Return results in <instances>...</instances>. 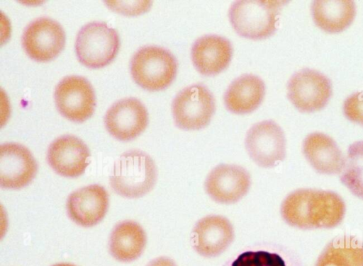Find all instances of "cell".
Wrapping results in <instances>:
<instances>
[{
    "instance_id": "cell-4",
    "label": "cell",
    "mask_w": 363,
    "mask_h": 266,
    "mask_svg": "<svg viewBox=\"0 0 363 266\" xmlns=\"http://www.w3.org/2000/svg\"><path fill=\"white\" fill-rule=\"evenodd\" d=\"M177 71V61L167 49L157 45L140 47L132 57L130 73L142 88L159 91L168 86Z\"/></svg>"
},
{
    "instance_id": "cell-9",
    "label": "cell",
    "mask_w": 363,
    "mask_h": 266,
    "mask_svg": "<svg viewBox=\"0 0 363 266\" xmlns=\"http://www.w3.org/2000/svg\"><path fill=\"white\" fill-rule=\"evenodd\" d=\"M60 113L74 122H84L91 116L96 105L94 88L81 76H67L57 85L54 93Z\"/></svg>"
},
{
    "instance_id": "cell-27",
    "label": "cell",
    "mask_w": 363,
    "mask_h": 266,
    "mask_svg": "<svg viewBox=\"0 0 363 266\" xmlns=\"http://www.w3.org/2000/svg\"><path fill=\"white\" fill-rule=\"evenodd\" d=\"M147 266H177V265L169 258L160 257L150 262Z\"/></svg>"
},
{
    "instance_id": "cell-8",
    "label": "cell",
    "mask_w": 363,
    "mask_h": 266,
    "mask_svg": "<svg viewBox=\"0 0 363 266\" xmlns=\"http://www.w3.org/2000/svg\"><path fill=\"white\" fill-rule=\"evenodd\" d=\"M332 83L322 72L303 68L287 82V96L299 110L312 112L323 108L332 95Z\"/></svg>"
},
{
    "instance_id": "cell-24",
    "label": "cell",
    "mask_w": 363,
    "mask_h": 266,
    "mask_svg": "<svg viewBox=\"0 0 363 266\" xmlns=\"http://www.w3.org/2000/svg\"><path fill=\"white\" fill-rule=\"evenodd\" d=\"M231 266H286L283 258L277 253L264 250L247 251L240 254Z\"/></svg>"
},
{
    "instance_id": "cell-1",
    "label": "cell",
    "mask_w": 363,
    "mask_h": 266,
    "mask_svg": "<svg viewBox=\"0 0 363 266\" xmlns=\"http://www.w3.org/2000/svg\"><path fill=\"white\" fill-rule=\"evenodd\" d=\"M345 214L342 197L333 191L299 189L283 201L281 214L289 225L302 229H330L338 226Z\"/></svg>"
},
{
    "instance_id": "cell-15",
    "label": "cell",
    "mask_w": 363,
    "mask_h": 266,
    "mask_svg": "<svg viewBox=\"0 0 363 266\" xmlns=\"http://www.w3.org/2000/svg\"><path fill=\"white\" fill-rule=\"evenodd\" d=\"M234 239V230L228 219L210 215L199 220L191 236L194 249L204 257H216L221 254Z\"/></svg>"
},
{
    "instance_id": "cell-7",
    "label": "cell",
    "mask_w": 363,
    "mask_h": 266,
    "mask_svg": "<svg viewBox=\"0 0 363 266\" xmlns=\"http://www.w3.org/2000/svg\"><path fill=\"white\" fill-rule=\"evenodd\" d=\"M245 144L250 158L262 167H274L286 156L284 131L272 120L252 125L246 133Z\"/></svg>"
},
{
    "instance_id": "cell-22",
    "label": "cell",
    "mask_w": 363,
    "mask_h": 266,
    "mask_svg": "<svg viewBox=\"0 0 363 266\" xmlns=\"http://www.w3.org/2000/svg\"><path fill=\"white\" fill-rule=\"evenodd\" d=\"M315 266H363V244L352 236H338L325 246Z\"/></svg>"
},
{
    "instance_id": "cell-28",
    "label": "cell",
    "mask_w": 363,
    "mask_h": 266,
    "mask_svg": "<svg viewBox=\"0 0 363 266\" xmlns=\"http://www.w3.org/2000/svg\"><path fill=\"white\" fill-rule=\"evenodd\" d=\"M52 266H75L72 264H69V263H58V264H55Z\"/></svg>"
},
{
    "instance_id": "cell-17",
    "label": "cell",
    "mask_w": 363,
    "mask_h": 266,
    "mask_svg": "<svg viewBox=\"0 0 363 266\" xmlns=\"http://www.w3.org/2000/svg\"><path fill=\"white\" fill-rule=\"evenodd\" d=\"M233 54L231 42L216 34H206L193 42L191 57L196 69L204 75H213L223 71Z\"/></svg>"
},
{
    "instance_id": "cell-26",
    "label": "cell",
    "mask_w": 363,
    "mask_h": 266,
    "mask_svg": "<svg viewBox=\"0 0 363 266\" xmlns=\"http://www.w3.org/2000/svg\"><path fill=\"white\" fill-rule=\"evenodd\" d=\"M110 8L124 14L135 15L146 11L152 1H106Z\"/></svg>"
},
{
    "instance_id": "cell-2",
    "label": "cell",
    "mask_w": 363,
    "mask_h": 266,
    "mask_svg": "<svg viewBox=\"0 0 363 266\" xmlns=\"http://www.w3.org/2000/svg\"><path fill=\"white\" fill-rule=\"evenodd\" d=\"M157 176V168L152 158L140 150H130L121 154L115 162L110 184L119 195L138 198L153 188Z\"/></svg>"
},
{
    "instance_id": "cell-14",
    "label": "cell",
    "mask_w": 363,
    "mask_h": 266,
    "mask_svg": "<svg viewBox=\"0 0 363 266\" xmlns=\"http://www.w3.org/2000/svg\"><path fill=\"white\" fill-rule=\"evenodd\" d=\"M90 153L87 146L74 135H63L49 146L47 160L59 175L67 178L81 175L89 163Z\"/></svg>"
},
{
    "instance_id": "cell-23",
    "label": "cell",
    "mask_w": 363,
    "mask_h": 266,
    "mask_svg": "<svg viewBox=\"0 0 363 266\" xmlns=\"http://www.w3.org/2000/svg\"><path fill=\"white\" fill-rule=\"evenodd\" d=\"M340 181L353 195L363 200V141L350 145Z\"/></svg>"
},
{
    "instance_id": "cell-20",
    "label": "cell",
    "mask_w": 363,
    "mask_h": 266,
    "mask_svg": "<svg viewBox=\"0 0 363 266\" xmlns=\"http://www.w3.org/2000/svg\"><path fill=\"white\" fill-rule=\"evenodd\" d=\"M145 245V233L133 221L126 220L117 224L110 236V253L115 259L121 262H130L139 258Z\"/></svg>"
},
{
    "instance_id": "cell-6",
    "label": "cell",
    "mask_w": 363,
    "mask_h": 266,
    "mask_svg": "<svg viewBox=\"0 0 363 266\" xmlns=\"http://www.w3.org/2000/svg\"><path fill=\"white\" fill-rule=\"evenodd\" d=\"M215 109L213 93L201 83L184 87L176 94L172 103L174 122L184 129H199L206 126Z\"/></svg>"
},
{
    "instance_id": "cell-13",
    "label": "cell",
    "mask_w": 363,
    "mask_h": 266,
    "mask_svg": "<svg viewBox=\"0 0 363 266\" xmlns=\"http://www.w3.org/2000/svg\"><path fill=\"white\" fill-rule=\"evenodd\" d=\"M38 170L35 159L26 146L17 143L0 146V186L20 189L28 185Z\"/></svg>"
},
{
    "instance_id": "cell-3",
    "label": "cell",
    "mask_w": 363,
    "mask_h": 266,
    "mask_svg": "<svg viewBox=\"0 0 363 266\" xmlns=\"http://www.w3.org/2000/svg\"><path fill=\"white\" fill-rule=\"evenodd\" d=\"M282 0H237L228 10L235 30L242 36L260 39L271 35L277 28Z\"/></svg>"
},
{
    "instance_id": "cell-18",
    "label": "cell",
    "mask_w": 363,
    "mask_h": 266,
    "mask_svg": "<svg viewBox=\"0 0 363 266\" xmlns=\"http://www.w3.org/2000/svg\"><path fill=\"white\" fill-rule=\"evenodd\" d=\"M302 150L306 158L318 173L328 175L342 173L345 158L330 136L318 132L310 133L303 141Z\"/></svg>"
},
{
    "instance_id": "cell-21",
    "label": "cell",
    "mask_w": 363,
    "mask_h": 266,
    "mask_svg": "<svg viewBox=\"0 0 363 266\" xmlns=\"http://www.w3.org/2000/svg\"><path fill=\"white\" fill-rule=\"evenodd\" d=\"M311 8L315 24L330 33L346 28L356 14V6L352 0H314Z\"/></svg>"
},
{
    "instance_id": "cell-19",
    "label": "cell",
    "mask_w": 363,
    "mask_h": 266,
    "mask_svg": "<svg viewBox=\"0 0 363 266\" xmlns=\"http://www.w3.org/2000/svg\"><path fill=\"white\" fill-rule=\"evenodd\" d=\"M265 93L264 81L257 75L244 74L233 79L226 88L223 100L228 110L247 113L255 110Z\"/></svg>"
},
{
    "instance_id": "cell-10",
    "label": "cell",
    "mask_w": 363,
    "mask_h": 266,
    "mask_svg": "<svg viewBox=\"0 0 363 266\" xmlns=\"http://www.w3.org/2000/svg\"><path fill=\"white\" fill-rule=\"evenodd\" d=\"M21 42L30 58L38 62H48L56 57L64 48L65 33L58 22L42 16L25 28Z\"/></svg>"
},
{
    "instance_id": "cell-5",
    "label": "cell",
    "mask_w": 363,
    "mask_h": 266,
    "mask_svg": "<svg viewBox=\"0 0 363 266\" xmlns=\"http://www.w3.org/2000/svg\"><path fill=\"white\" fill-rule=\"evenodd\" d=\"M120 47L116 30L104 22L93 21L79 30L75 51L79 61L89 68H101L116 57Z\"/></svg>"
},
{
    "instance_id": "cell-12",
    "label": "cell",
    "mask_w": 363,
    "mask_h": 266,
    "mask_svg": "<svg viewBox=\"0 0 363 266\" xmlns=\"http://www.w3.org/2000/svg\"><path fill=\"white\" fill-rule=\"evenodd\" d=\"M250 176L242 166L234 164H220L207 175L204 187L214 201L222 204H233L241 200L250 187Z\"/></svg>"
},
{
    "instance_id": "cell-25",
    "label": "cell",
    "mask_w": 363,
    "mask_h": 266,
    "mask_svg": "<svg viewBox=\"0 0 363 266\" xmlns=\"http://www.w3.org/2000/svg\"><path fill=\"white\" fill-rule=\"evenodd\" d=\"M342 110L349 120L363 125V91L349 95L343 102Z\"/></svg>"
},
{
    "instance_id": "cell-16",
    "label": "cell",
    "mask_w": 363,
    "mask_h": 266,
    "mask_svg": "<svg viewBox=\"0 0 363 266\" xmlns=\"http://www.w3.org/2000/svg\"><path fill=\"white\" fill-rule=\"evenodd\" d=\"M108 207V195L104 187L96 184L74 191L66 203L68 216L84 227H91L100 222Z\"/></svg>"
},
{
    "instance_id": "cell-11",
    "label": "cell",
    "mask_w": 363,
    "mask_h": 266,
    "mask_svg": "<svg viewBox=\"0 0 363 266\" xmlns=\"http://www.w3.org/2000/svg\"><path fill=\"white\" fill-rule=\"evenodd\" d=\"M148 123V113L143 103L126 98L114 103L106 111L104 124L108 132L121 141H130L140 135Z\"/></svg>"
}]
</instances>
